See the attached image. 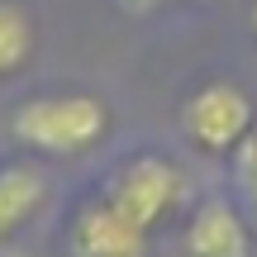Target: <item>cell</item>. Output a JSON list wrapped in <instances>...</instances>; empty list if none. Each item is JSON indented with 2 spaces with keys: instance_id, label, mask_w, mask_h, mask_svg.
I'll use <instances>...</instances> for the list:
<instances>
[{
  "instance_id": "8",
  "label": "cell",
  "mask_w": 257,
  "mask_h": 257,
  "mask_svg": "<svg viewBox=\"0 0 257 257\" xmlns=\"http://www.w3.org/2000/svg\"><path fill=\"white\" fill-rule=\"evenodd\" d=\"M229 157H233V181H238L243 200H248V210H252V219H257V124L248 128V138H243Z\"/></svg>"
},
{
  "instance_id": "9",
  "label": "cell",
  "mask_w": 257,
  "mask_h": 257,
  "mask_svg": "<svg viewBox=\"0 0 257 257\" xmlns=\"http://www.w3.org/2000/svg\"><path fill=\"white\" fill-rule=\"evenodd\" d=\"M119 5L128 10V15H153V10H162V5H172V0H119Z\"/></svg>"
},
{
  "instance_id": "6",
  "label": "cell",
  "mask_w": 257,
  "mask_h": 257,
  "mask_svg": "<svg viewBox=\"0 0 257 257\" xmlns=\"http://www.w3.org/2000/svg\"><path fill=\"white\" fill-rule=\"evenodd\" d=\"M181 248H186V257H252V229L233 200L210 195L191 210Z\"/></svg>"
},
{
  "instance_id": "5",
  "label": "cell",
  "mask_w": 257,
  "mask_h": 257,
  "mask_svg": "<svg viewBox=\"0 0 257 257\" xmlns=\"http://www.w3.org/2000/svg\"><path fill=\"white\" fill-rule=\"evenodd\" d=\"M53 200V176H48L43 157L15 153L0 157V243L24 233Z\"/></svg>"
},
{
  "instance_id": "10",
  "label": "cell",
  "mask_w": 257,
  "mask_h": 257,
  "mask_svg": "<svg viewBox=\"0 0 257 257\" xmlns=\"http://www.w3.org/2000/svg\"><path fill=\"white\" fill-rule=\"evenodd\" d=\"M248 24H252V34H257V0L248 5Z\"/></svg>"
},
{
  "instance_id": "7",
  "label": "cell",
  "mask_w": 257,
  "mask_h": 257,
  "mask_svg": "<svg viewBox=\"0 0 257 257\" xmlns=\"http://www.w3.org/2000/svg\"><path fill=\"white\" fill-rule=\"evenodd\" d=\"M38 53V19L24 0H0V81L19 76Z\"/></svg>"
},
{
  "instance_id": "3",
  "label": "cell",
  "mask_w": 257,
  "mask_h": 257,
  "mask_svg": "<svg viewBox=\"0 0 257 257\" xmlns=\"http://www.w3.org/2000/svg\"><path fill=\"white\" fill-rule=\"evenodd\" d=\"M252 124H257V110L238 81H205L181 105V134L200 153H214V157L233 153Z\"/></svg>"
},
{
  "instance_id": "4",
  "label": "cell",
  "mask_w": 257,
  "mask_h": 257,
  "mask_svg": "<svg viewBox=\"0 0 257 257\" xmlns=\"http://www.w3.org/2000/svg\"><path fill=\"white\" fill-rule=\"evenodd\" d=\"M67 248L72 257H148V233L128 224L105 195H91L67 219Z\"/></svg>"
},
{
  "instance_id": "1",
  "label": "cell",
  "mask_w": 257,
  "mask_h": 257,
  "mask_svg": "<svg viewBox=\"0 0 257 257\" xmlns=\"http://www.w3.org/2000/svg\"><path fill=\"white\" fill-rule=\"evenodd\" d=\"M110 100L95 91H34L10 110V138L34 157H81L110 138Z\"/></svg>"
},
{
  "instance_id": "2",
  "label": "cell",
  "mask_w": 257,
  "mask_h": 257,
  "mask_svg": "<svg viewBox=\"0 0 257 257\" xmlns=\"http://www.w3.org/2000/svg\"><path fill=\"white\" fill-rule=\"evenodd\" d=\"M100 195L124 214L128 224H138L143 233H153L157 224H167L186 200V176L172 157L162 153H134L110 172V181L100 186Z\"/></svg>"
}]
</instances>
